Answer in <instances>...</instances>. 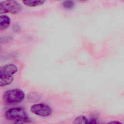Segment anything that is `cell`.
<instances>
[{"label": "cell", "instance_id": "obj_1", "mask_svg": "<svg viewBox=\"0 0 124 124\" xmlns=\"http://www.w3.org/2000/svg\"><path fill=\"white\" fill-rule=\"evenodd\" d=\"M6 118L15 123L24 124L29 122L30 119L26 111L22 108H10L5 113Z\"/></svg>", "mask_w": 124, "mask_h": 124}, {"label": "cell", "instance_id": "obj_2", "mask_svg": "<svg viewBox=\"0 0 124 124\" xmlns=\"http://www.w3.org/2000/svg\"><path fill=\"white\" fill-rule=\"evenodd\" d=\"M23 91L19 89H13L6 91L3 95V99L7 103L14 104L20 103L25 98Z\"/></svg>", "mask_w": 124, "mask_h": 124}, {"label": "cell", "instance_id": "obj_3", "mask_svg": "<svg viewBox=\"0 0 124 124\" xmlns=\"http://www.w3.org/2000/svg\"><path fill=\"white\" fill-rule=\"evenodd\" d=\"M21 6L16 0H5L0 4V14H17L21 12Z\"/></svg>", "mask_w": 124, "mask_h": 124}, {"label": "cell", "instance_id": "obj_4", "mask_svg": "<svg viewBox=\"0 0 124 124\" xmlns=\"http://www.w3.org/2000/svg\"><path fill=\"white\" fill-rule=\"evenodd\" d=\"M31 112L37 115L42 117H47L51 114V108L44 103H37L31 107Z\"/></svg>", "mask_w": 124, "mask_h": 124}, {"label": "cell", "instance_id": "obj_5", "mask_svg": "<svg viewBox=\"0 0 124 124\" xmlns=\"http://www.w3.org/2000/svg\"><path fill=\"white\" fill-rule=\"evenodd\" d=\"M17 67L15 64L12 63L7 64L0 68V75L13 76V75L17 72Z\"/></svg>", "mask_w": 124, "mask_h": 124}, {"label": "cell", "instance_id": "obj_6", "mask_svg": "<svg viewBox=\"0 0 124 124\" xmlns=\"http://www.w3.org/2000/svg\"><path fill=\"white\" fill-rule=\"evenodd\" d=\"M10 18L9 16L4 15L0 16V30H4L7 29L10 24Z\"/></svg>", "mask_w": 124, "mask_h": 124}, {"label": "cell", "instance_id": "obj_7", "mask_svg": "<svg viewBox=\"0 0 124 124\" xmlns=\"http://www.w3.org/2000/svg\"><path fill=\"white\" fill-rule=\"evenodd\" d=\"M24 5L29 7H36L42 5L46 0H22Z\"/></svg>", "mask_w": 124, "mask_h": 124}, {"label": "cell", "instance_id": "obj_8", "mask_svg": "<svg viewBox=\"0 0 124 124\" xmlns=\"http://www.w3.org/2000/svg\"><path fill=\"white\" fill-rule=\"evenodd\" d=\"M13 79V76H7L0 75V85L1 87L8 85L12 82Z\"/></svg>", "mask_w": 124, "mask_h": 124}, {"label": "cell", "instance_id": "obj_9", "mask_svg": "<svg viewBox=\"0 0 124 124\" xmlns=\"http://www.w3.org/2000/svg\"><path fill=\"white\" fill-rule=\"evenodd\" d=\"M74 124H86L89 123L88 120L84 116H79L74 120Z\"/></svg>", "mask_w": 124, "mask_h": 124}, {"label": "cell", "instance_id": "obj_10", "mask_svg": "<svg viewBox=\"0 0 124 124\" xmlns=\"http://www.w3.org/2000/svg\"><path fill=\"white\" fill-rule=\"evenodd\" d=\"M74 2L71 0H66L64 1L63 3V7L68 9H72L74 7Z\"/></svg>", "mask_w": 124, "mask_h": 124}, {"label": "cell", "instance_id": "obj_11", "mask_svg": "<svg viewBox=\"0 0 124 124\" xmlns=\"http://www.w3.org/2000/svg\"><path fill=\"white\" fill-rule=\"evenodd\" d=\"M80 1H87V0H79Z\"/></svg>", "mask_w": 124, "mask_h": 124}]
</instances>
